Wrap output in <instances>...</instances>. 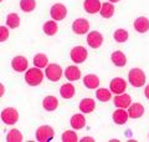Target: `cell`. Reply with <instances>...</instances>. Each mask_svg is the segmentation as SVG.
<instances>
[{
	"label": "cell",
	"instance_id": "obj_1",
	"mask_svg": "<svg viewBox=\"0 0 149 142\" xmlns=\"http://www.w3.org/2000/svg\"><path fill=\"white\" fill-rule=\"evenodd\" d=\"M44 80V72L39 67L27 69L25 72V81L30 86H39Z\"/></svg>",
	"mask_w": 149,
	"mask_h": 142
},
{
	"label": "cell",
	"instance_id": "obj_2",
	"mask_svg": "<svg viewBox=\"0 0 149 142\" xmlns=\"http://www.w3.org/2000/svg\"><path fill=\"white\" fill-rule=\"evenodd\" d=\"M128 81L133 87H142L146 84V74L141 69H132L128 72Z\"/></svg>",
	"mask_w": 149,
	"mask_h": 142
},
{
	"label": "cell",
	"instance_id": "obj_3",
	"mask_svg": "<svg viewBox=\"0 0 149 142\" xmlns=\"http://www.w3.org/2000/svg\"><path fill=\"white\" fill-rule=\"evenodd\" d=\"M55 131L49 125H42L36 130V140L40 142H50L54 138Z\"/></svg>",
	"mask_w": 149,
	"mask_h": 142
},
{
	"label": "cell",
	"instance_id": "obj_4",
	"mask_svg": "<svg viewBox=\"0 0 149 142\" xmlns=\"http://www.w3.org/2000/svg\"><path fill=\"white\" fill-rule=\"evenodd\" d=\"M62 69H61V66L57 65V64H49L47 65V67H46L45 70V75H46V77H47L50 81H52V82H57L61 80L62 77Z\"/></svg>",
	"mask_w": 149,
	"mask_h": 142
},
{
	"label": "cell",
	"instance_id": "obj_5",
	"mask_svg": "<svg viewBox=\"0 0 149 142\" xmlns=\"http://www.w3.org/2000/svg\"><path fill=\"white\" fill-rule=\"evenodd\" d=\"M1 120L5 125H15L19 121V112L14 107H6L1 111Z\"/></svg>",
	"mask_w": 149,
	"mask_h": 142
},
{
	"label": "cell",
	"instance_id": "obj_6",
	"mask_svg": "<svg viewBox=\"0 0 149 142\" xmlns=\"http://www.w3.org/2000/svg\"><path fill=\"white\" fill-rule=\"evenodd\" d=\"M87 56H88V53H87V50L83 46H74L73 49L71 50V53H70V58H71V60L73 61L74 64L85 63Z\"/></svg>",
	"mask_w": 149,
	"mask_h": 142
},
{
	"label": "cell",
	"instance_id": "obj_7",
	"mask_svg": "<svg viewBox=\"0 0 149 142\" xmlns=\"http://www.w3.org/2000/svg\"><path fill=\"white\" fill-rule=\"evenodd\" d=\"M72 30L77 35H85L90 30V22H88L87 19H83V18L76 19L72 22Z\"/></svg>",
	"mask_w": 149,
	"mask_h": 142
},
{
	"label": "cell",
	"instance_id": "obj_8",
	"mask_svg": "<svg viewBox=\"0 0 149 142\" xmlns=\"http://www.w3.org/2000/svg\"><path fill=\"white\" fill-rule=\"evenodd\" d=\"M50 15H51V18H52V20L61 21L67 15V9L63 4H55V5L51 6Z\"/></svg>",
	"mask_w": 149,
	"mask_h": 142
},
{
	"label": "cell",
	"instance_id": "obj_9",
	"mask_svg": "<svg viewBox=\"0 0 149 142\" xmlns=\"http://www.w3.org/2000/svg\"><path fill=\"white\" fill-rule=\"evenodd\" d=\"M109 90L116 95L124 93V91L127 90V82L122 77H114L109 84Z\"/></svg>",
	"mask_w": 149,
	"mask_h": 142
},
{
	"label": "cell",
	"instance_id": "obj_10",
	"mask_svg": "<svg viewBox=\"0 0 149 142\" xmlns=\"http://www.w3.org/2000/svg\"><path fill=\"white\" fill-rule=\"evenodd\" d=\"M87 44L92 49H98L103 44V36L98 31H91L87 35Z\"/></svg>",
	"mask_w": 149,
	"mask_h": 142
},
{
	"label": "cell",
	"instance_id": "obj_11",
	"mask_svg": "<svg viewBox=\"0 0 149 142\" xmlns=\"http://www.w3.org/2000/svg\"><path fill=\"white\" fill-rule=\"evenodd\" d=\"M27 65H29V61L25 56L19 55L11 60V66L16 72H24L25 70H27Z\"/></svg>",
	"mask_w": 149,
	"mask_h": 142
},
{
	"label": "cell",
	"instance_id": "obj_12",
	"mask_svg": "<svg viewBox=\"0 0 149 142\" xmlns=\"http://www.w3.org/2000/svg\"><path fill=\"white\" fill-rule=\"evenodd\" d=\"M113 102H114V106L118 108H128L132 105V98H130L128 93H120L114 97Z\"/></svg>",
	"mask_w": 149,
	"mask_h": 142
},
{
	"label": "cell",
	"instance_id": "obj_13",
	"mask_svg": "<svg viewBox=\"0 0 149 142\" xmlns=\"http://www.w3.org/2000/svg\"><path fill=\"white\" fill-rule=\"evenodd\" d=\"M112 118H113L114 124L124 125L125 122L128 121V118H129V113H128V111H125V108H118V110H116L113 112Z\"/></svg>",
	"mask_w": 149,
	"mask_h": 142
},
{
	"label": "cell",
	"instance_id": "obj_14",
	"mask_svg": "<svg viewBox=\"0 0 149 142\" xmlns=\"http://www.w3.org/2000/svg\"><path fill=\"white\" fill-rule=\"evenodd\" d=\"M65 77H66L68 81H77L81 77V70L74 65L67 66V69L65 70Z\"/></svg>",
	"mask_w": 149,
	"mask_h": 142
},
{
	"label": "cell",
	"instance_id": "obj_15",
	"mask_svg": "<svg viewBox=\"0 0 149 142\" xmlns=\"http://www.w3.org/2000/svg\"><path fill=\"white\" fill-rule=\"evenodd\" d=\"M83 8H85V11H87L88 14H96L101 11L102 4L100 0H85Z\"/></svg>",
	"mask_w": 149,
	"mask_h": 142
},
{
	"label": "cell",
	"instance_id": "obj_16",
	"mask_svg": "<svg viewBox=\"0 0 149 142\" xmlns=\"http://www.w3.org/2000/svg\"><path fill=\"white\" fill-rule=\"evenodd\" d=\"M134 29L141 34H144L149 30V20L146 16H139L134 20Z\"/></svg>",
	"mask_w": 149,
	"mask_h": 142
},
{
	"label": "cell",
	"instance_id": "obj_17",
	"mask_svg": "<svg viewBox=\"0 0 149 142\" xmlns=\"http://www.w3.org/2000/svg\"><path fill=\"white\" fill-rule=\"evenodd\" d=\"M74 93H76V89L72 84H63L61 87H60V95H61V97L65 98V100H70V98H72L74 96Z\"/></svg>",
	"mask_w": 149,
	"mask_h": 142
},
{
	"label": "cell",
	"instance_id": "obj_18",
	"mask_svg": "<svg viewBox=\"0 0 149 142\" xmlns=\"http://www.w3.org/2000/svg\"><path fill=\"white\" fill-rule=\"evenodd\" d=\"M128 113L130 118H139L144 115V106L142 103L134 102L128 107Z\"/></svg>",
	"mask_w": 149,
	"mask_h": 142
},
{
	"label": "cell",
	"instance_id": "obj_19",
	"mask_svg": "<svg viewBox=\"0 0 149 142\" xmlns=\"http://www.w3.org/2000/svg\"><path fill=\"white\" fill-rule=\"evenodd\" d=\"M70 125L73 130H81L86 126V118L82 113H76L71 117V121H70Z\"/></svg>",
	"mask_w": 149,
	"mask_h": 142
},
{
	"label": "cell",
	"instance_id": "obj_20",
	"mask_svg": "<svg viewBox=\"0 0 149 142\" xmlns=\"http://www.w3.org/2000/svg\"><path fill=\"white\" fill-rule=\"evenodd\" d=\"M83 85H85V87L90 89V90L98 89V86H100V79H98V76H96V75H93V74L86 75V76L83 77Z\"/></svg>",
	"mask_w": 149,
	"mask_h": 142
},
{
	"label": "cell",
	"instance_id": "obj_21",
	"mask_svg": "<svg viewBox=\"0 0 149 142\" xmlns=\"http://www.w3.org/2000/svg\"><path fill=\"white\" fill-rule=\"evenodd\" d=\"M42 106L46 111H55L56 108H57L58 106V100L56 98L55 96H51V95H49V96H46L44 100H42Z\"/></svg>",
	"mask_w": 149,
	"mask_h": 142
},
{
	"label": "cell",
	"instance_id": "obj_22",
	"mask_svg": "<svg viewBox=\"0 0 149 142\" xmlns=\"http://www.w3.org/2000/svg\"><path fill=\"white\" fill-rule=\"evenodd\" d=\"M78 108H80V111L82 113H91L96 108L95 100H92V98H83L80 102V105H78Z\"/></svg>",
	"mask_w": 149,
	"mask_h": 142
},
{
	"label": "cell",
	"instance_id": "obj_23",
	"mask_svg": "<svg viewBox=\"0 0 149 142\" xmlns=\"http://www.w3.org/2000/svg\"><path fill=\"white\" fill-rule=\"evenodd\" d=\"M111 60H112V63L116 66H118V67H122V66L127 64V58H125V55L122 51H114V53H112Z\"/></svg>",
	"mask_w": 149,
	"mask_h": 142
},
{
	"label": "cell",
	"instance_id": "obj_24",
	"mask_svg": "<svg viewBox=\"0 0 149 142\" xmlns=\"http://www.w3.org/2000/svg\"><path fill=\"white\" fill-rule=\"evenodd\" d=\"M42 30L47 36H54L56 32L58 31V26H57V24H56L55 20H49L44 24Z\"/></svg>",
	"mask_w": 149,
	"mask_h": 142
},
{
	"label": "cell",
	"instance_id": "obj_25",
	"mask_svg": "<svg viewBox=\"0 0 149 142\" xmlns=\"http://www.w3.org/2000/svg\"><path fill=\"white\" fill-rule=\"evenodd\" d=\"M101 16L102 18H104V19H109L113 16V14H114V6H113V4L112 3H103L102 4V8H101Z\"/></svg>",
	"mask_w": 149,
	"mask_h": 142
},
{
	"label": "cell",
	"instance_id": "obj_26",
	"mask_svg": "<svg viewBox=\"0 0 149 142\" xmlns=\"http://www.w3.org/2000/svg\"><path fill=\"white\" fill-rule=\"evenodd\" d=\"M6 25L10 27V29H16L20 25V16L17 15L16 13H10L6 16Z\"/></svg>",
	"mask_w": 149,
	"mask_h": 142
},
{
	"label": "cell",
	"instance_id": "obj_27",
	"mask_svg": "<svg viewBox=\"0 0 149 142\" xmlns=\"http://www.w3.org/2000/svg\"><path fill=\"white\" fill-rule=\"evenodd\" d=\"M34 65L39 69H44V67H47L49 65V59L45 54H37L34 56Z\"/></svg>",
	"mask_w": 149,
	"mask_h": 142
},
{
	"label": "cell",
	"instance_id": "obj_28",
	"mask_svg": "<svg viewBox=\"0 0 149 142\" xmlns=\"http://www.w3.org/2000/svg\"><path fill=\"white\" fill-rule=\"evenodd\" d=\"M22 140H24L22 134L16 129L10 130L8 132V135H6V141L8 142H21Z\"/></svg>",
	"mask_w": 149,
	"mask_h": 142
},
{
	"label": "cell",
	"instance_id": "obj_29",
	"mask_svg": "<svg viewBox=\"0 0 149 142\" xmlns=\"http://www.w3.org/2000/svg\"><path fill=\"white\" fill-rule=\"evenodd\" d=\"M96 97L102 102H107L112 98V91L111 90H107V89H97Z\"/></svg>",
	"mask_w": 149,
	"mask_h": 142
},
{
	"label": "cell",
	"instance_id": "obj_30",
	"mask_svg": "<svg viewBox=\"0 0 149 142\" xmlns=\"http://www.w3.org/2000/svg\"><path fill=\"white\" fill-rule=\"evenodd\" d=\"M20 8L24 13H31L36 8V0H20Z\"/></svg>",
	"mask_w": 149,
	"mask_h": 142
},
{
	"label": "cell",
	"instance_id": "obj_31",
	"mask_svg": "<svg viewBox=\"0 0 149 142\" xmlns=\"http://www.w3.org/2000/svg\"><path fill=\"white\" fill-rule=\"evenodd\" d=\"M128 31L127 30H124V29H117L114 31V34H113V37H114V40L117 41V42H125L128 40Z\"/></svg>",
	"mask_w": 149,
	"mask_h": 142
},
{
	"label": "cell",
	"instance_id": "obj_32",
	"mask_svg": "<svg viewBox=\"0 0 149 142\" xmlns=\"http://www.w3.org/2000/svg\"><path fill=\"white\" fill-rule=\"evenodd\" d=\"M61 140L62 142H77L78 141V137H77V134L74 131H65L62 136H61Z\"/></svg>",
	"mask_w": 149,
	"mask_h": 142
},
{
	"label": "cell",
	"instance_id": "obj_33",
	"mask_svg": "<svg viewBox=\"0 0 149 142\" xmlns=\"http://www.w3.org/2000/svg\"><path fill=\"white\" fill-rule=\"evenodd\" d=\"M9 39V29L5 26H0V41L4 42Z\"/></svg>",
	"mask_w": 149,
	"mask_h": 142
},
{
	"label": "cell",
	"instance_id": "obj_34",
	"mask_svg": "<svg viewBox=\"0 0 149 142\" xmlns=\"http://www.w3.org/2000/svg\"><path fill=\"white\" fill-rule=\"evenodd\" d=\"M81 141L82 142H95V138L93 137H83Z\"/></svg>",
	"mask_w": 149,
	"mask_h": 142
},
{
	"label": "cell",
	"instance_id": "obj_35",
	"mask_svg": "<svg viewBox=\"0 0 149 142\" xmlns=\"http://www.w3.org/2000/svg\"><path fill=\"white\" fill-rule=\"evenodd\" d=\"M144 95H146V97L149 100V85H147L146 89H144Z\"/></svg>",
	"mask_w": 149,
	"mask_h": 142
},
{
	"label": "cell",
	"instance_id": "obj_36",
	"mask_svg": "<svg viewBox=\"0 0 149 142\" xmlns=\"http://www.w3.org/2000/svg\"><path fill=\"white\" fill-rule=\"evenodd\" d=\"M120 1V0H109V3H118Z\"/></svg>",
	"mask_w": 149,
	"mask_h": 142
},
{
	"label": "cell",
	"instance_id": "obj_37",
	"mask_svg": "<svg viewBox=\"0 0 149 142\" xmlns=\"http://www.w3.org/2000/svg\"><path fill=\"white\" fill-rule=\"evenodd\" d=\"M148 137H149V135H148Z\"/></svg>",
	"mask_w": 149,
	"mask_h": 142
}]
</instances>
